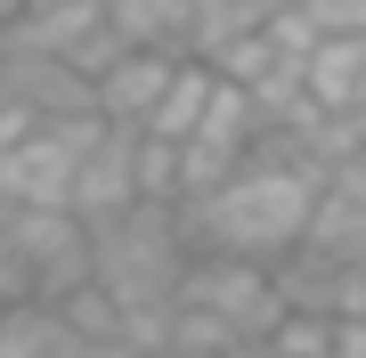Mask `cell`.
Here are the masks:
<instances>
[{
    "instance_id": "ba28073f",
    "label": "cell",
    "mask_w": 366,
    "mask_h": 358,
    "mask_svg": "<svg viewBox=\"0 0 366 358\" xmlns=\"http://www.w3.org/2000/svg\"><path fill=\"white\" fill-rule=\"evenodd\" d=\"M90 33H106V0H33L9 25L16 49H49V57H74Z\"/></svg>"
},
{
    "instance_id": "7a4b0ae2",
    "label": "cell",
    "mask_w": 366,
    "mask_h": 358,
    "mask_svg": "<svg viewBox=\"0 0 366 358\" xmlns=\"http://www.w3.org/2000/svg\"><path fill=\"white\" fill-rule=\"evenodd\" d=\"M196 261L187 204H131V212L90 228V285L114 309H163L179 302V277Z\"/></svg>"
},
{
    "instance_id": "30bf717a",
    "label": "cell",
    "mask_w": 366,
    "mask_h": 358,
    "mask_svg": "<svg viewBox=\"0 0 366 358\" xmlns=\"http://www.w3.org/2000/svg\"><path fill=\"white\" fill-rule=\"evenodd\" d=\"M81 342L74 318L57 302H16V309H0V358H66Z\"/></svg>"
},
{
    "instance_id": "277c9868",
    "label": "cell",
    "mask_w": 366,
    "mask_h": 358,
    "mask_svg": "<svg viewBox=\"0 0 366 358\" xmlns=\"http://www.w3.org/2000/svg\"><path fill=\"white\" fill-rule=\"evenodd\" d=\"M98 131H106L98 114L33 122V131L0 155V204H9V212H74V171L98 146Z\"/></svg>"
},
{
    "instance_id": "9c48e42d",
    "label": "cell",
    "mask_w": 366,
    "mask_h": 358,
    "mask_svg": "<svg viewBox=\"0 0 366 358\" xmlns=\"http://www.w3.org/2000/svg\"><path fill=\"white\" fill-rule=\"evenodd\" d=\"M187 16H196V0H106V25H114L122 49L187 57Z\"/></svg>"
},
{
    "instance_id": "5bb4252c",
    "label": "cell",
    "mask_w": 366,
    "mask_h": 358,
    "mask_svg": "<svg viewBox=\"0 0 366 358\" xmlns=\"http://www.w3.org/2000/svg\"><path fill=\"white\" fill-rule=\"evenodd\" d=\"M326 318H334V326L366 318V261H334V293H326Z\"/></svg>"
},
{
    "instance_id": "4fadbf2b",
    "label": "cell",
    "mask_w": 366,
    "mask_h": 358,
    "mask_svg": "<svg viewBox=\"0 0 366 358\" xmlns=\"http://www.w3.org/2000/svg\"><path fill=\"white\" fill-rule=\"evenodd\" d=\"M57 309H66V318H74V334H81V342H122V309L106 302L98 285H81V293H66V302H57Z\"/></svg>"
},
{
    "instance_id": "9a60e30c",
    "label": "cell",
    "mask_w": 366,
    "mask_h": 358,
    "mask_svg": "<svg viewBox=\"0 0 366 358\" xmlns=\"http://www.w3.org/2000/svg\"><path fill=\"white\" fill-rule=\"evenodd\" d=\"M317 33H366V0H293Z\"/></svg>"
},
{
    "instance_id": "6da1fadb",
    "label": "cell",
    "mask_w": 366,
    "mask_h": 358,
    "mask_svg": "<svg viewBox=\"0 0 366 358\" xmlns=\"http://www.w3.org/2000/svg\"><path fill=\"white\" fill-rule=\"evenodd\" d=\"M310 212H317V171H310V163H293L277 139H261L236 179H220L212 196L187 204V228L204 237V252L285 261V252L310 237Z\"/></svg>"
},
{
    "instance_id": "8992f818",
    "label": "cell",
    "mask_w": 366,
    "mask_h": 358,
    "mask_svg": "<svg viewBox=\"0 0 366 358\" xmlns=\"http://www.w3.org/2000/svg\"><path fill=\"white\" fill-rule=\"evenodd\" d=\"M131 204H147V187H139V131H114L106 122L98 146L81 155V171H74V220H114V212H131Z\"/></svg>"
},
{
    "instance_id": "3957f363",
    "label": "cell",
    "mask_w": 366,
    "mask_h": 358,
    "mask_svg": "<svg viewBox=\"0 0 366 358\" xmlns=\"http://www.w3.org/2000/svg\"><path fill=\"white\" fill-rule=\"evenodd\" d=\"M179 309L204 318L220 342H269L285 326V285H277L269 261H236V252H196L179 277Z\"/></svg>"
},
{
    "instance_id": "2e32d148",
    "label": "cell",
    "mask_w": 366,
    "mask_h": 358,
    "mask_svg": "<svg viewBox=\"0 0 366 358\" xmlns=\"http://www.w3.org/2000/svg\"><path fill=\"white\" fill-rule=\"evenodd\" d=\"M33 122H41V114H33V106H25V98H16V90H9V81H0V155H9V146H16V139H25V131H33Z\"/></svg>"
},
{
    "instance_id": "e0dca14e",
    "label": "cell",
    "mask_w": 366,
    "mask_h": 358,
    "mask_svg": "<svg viewBox=\"0 0 366 358\" xmlns=\"http://www.w3.org/2000/svg\"><path fill=\"white\" fill-rule=\"evenodd\" d=\"M228 9H236V16H244V25H252V33H261V25H277V16H285V9H293V0H228Z\"/></svg>"
},
{
    "instance_id": "5b68a950",
    "label": "cell",
    "mask_w": 366,
    "mask_h": 358,
    "mask_svg": "<svg viewBox=\"0 0 366 358\" xmlns=\"http://www.w3.org/2000/svg\"><path fill=\"white\" fill-rule=\"evenodd\" d=\"M0 228L16 237V252L33 269V302H66V293L90 285V220H74V212H9L0 204Z\"/></svg>"
},
{
    "instance_id": "52a82bcc",
    "label": "cell",
    "mask_w": 366,
    "mask_h": 358,
    "mask_svg": "<svg viewBox=\"0 0 366 358\" xmlns=\"http://www.w3.org/2000/svg\"><path fill=\"white\" fill-rule=\"evenodd\" d=\"M187 57H163V49H122L114 66L98 74V122H114V131H147L163 106V90L179 81Z\"/></svg>"
},
{
    "instance_id": "d6986e66",
    "label": "cell",
    "mask_w": 366,
    "mask_h": 358,
    "mask_svg": "<svg viewBox=\"0 0 366 358\" xmlns=\"http://www.w3.org/2000/svg\"><path fill=\"white\" fill-rule=\"evenodd\" d=\"M33 9V0H0V25H16V16H25Z\"/></svg>"
},
{
    "instance_id": "7c38bea8",
    "label": "cell",
    "mask_w": 366,
    "mask_h": 358,
    "mask_svg": "<svg viewBox=\"0 0 366 358\" xmlns=\"http://www.w3.org/2000/svg\"><path fill=\"white\" fill-rule=\"evenodd\" d=\"M334 342H342V326L326 318V309H285V326L269 334L277 358H334Z\"/></svg>"
},
{
    "instance_id": "ac0fdd59",
    "label": "cell",
    "mask_w": 366,
    "mask_h": 358,
    "mask_svg": "<svg viewBox=\"0 0 366 358\" xmlns=\"http://www.w3.org/2000/svg\"><path fill=\"white\" fill-rule=\"evenodd\" d=\"M334 358H366V318H350V326H342V342H334Z\"/></svg>"
},
{
    "instance_id": "8fae6325",
    "label": "cell",
    "mask_w": 366,
    "mask_h": 358,
    "mask_svg": "<svg viewBox=\"0 0 366 358\" xmlns=\"http://www.w3.org/2000/svg\"><path fill=\"white\" fill-rule=\"evenodd\" d=\"M212 98H220V66H204V57H187L179 66V81L163 90V106H155V122H147V139H163V146H179L196 122L212 114Z\"/></svg>"
}]
</instances>
